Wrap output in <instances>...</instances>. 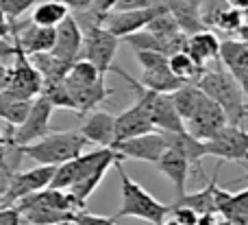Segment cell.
<instances>
[{"label":"cell","instance_id":"cell-7","mask_svg":"<svg viewBox=\"0 0 248 225\" xmlns=\"http://www.w3.org/2000/svg\"><path fill=\"white\" fill-rule=\"evenodd\" d=\"M85 39H83V51L81 57L96 66L103 74H107L113 68V59H116L118 46H120V37L107 29V26H92V29L83 31Z\"/></svg>","mask_w":248,"mask_h":225},{"label":"cell","instance_id":"cell-2","mask_svg":"<svg viewBox=\"0 0 248 225\" xmlns=\"http://www.w3.org/2000/svg\"><path fill=\"white\" fill-rule=\"evenodd\" d=\"M120 160L116 164L118 175H120V208L113 214L116 219H140V221L153 223V225H163V221L168 219V214L172 212V206L161 204L150 195L146 188H141V184H137L131 175L124 171Z\"/></svg>","mask_w":248,"mask_h":225},{"label":"cell","instance_id":"cell-10","mask_svg":"<svg viewBox=\"0 0 248 225\" xmlns=\"http://www.w3.org/2000/svg\"><path fill=\"white\" fill-rule=\"evenodd\" d=\"M4 90L13 92V94L22 96V99H35L44 92V77L37 68H35L31 55H26L24 48L20 46L16 61L11 64V79Z\"/></svg>","mask_w":248,"mask_h":225},{"label":"cell","instance_id":"cell-1","mask_svg":"<svg viewBox=\"0 0 248 225\" xmlns=\"http://www.w3.org/2000/svg\"><path fill=\"white\" fill-rule=\"evenodd\" d=\"M120 160H124V156L118 153L113 147H100V149H94V151H83L78 157L57 166L50 186L65 188V190H70L85 206L90 195L105 179L107 171L111 166H116Z\"/></svg>","mask_w":248,"mask_h":225},{"label":"cell","instance_id":"cell-21","mask_svg":"<svg viewBox=\"0 0 248 225\" xmlns=\"http://www.w3.org/2000/svg\"><path fill=\"white\" fill-rule=\"evenodd\" d=\"M220 46H222V42L218 39V35L209 29H202V31H198V33L189 35L185 51L201 66H207L209 61L220 59Z\"/></svg>","mask_w":248,"mask_h":225},{"label":"cell","instance_id":"cell-25","mask_svg":"<svg viewBox=\"0 0 248 225\" xmlns=\"http://www.w3.org/2000/svg\"><path fill=\"white\" fill-rule=\"evenodd\" d=\"M31 59H33L35 68L42 72L44 86H46V83L65 81V77H68L70 68L74 66V64H70V61L59 59L55 52H37V55H31Z\"/></svg>","mask_w":248,"mask_h":225},{"label":"cell","instance_id":"cell-19","mask_svg":"<svg viewBox=\"0 0 248 225\" xmlns=\"http://www.w3.org/2000/svg\"><path fill=\"white\" fill-rule=\"evenodd\" d=\"M163 136H166V140H168V147L181 151L189 160L192 169L196 171V173H202L201 160L207 157V142L205 140L192 136L187 129H183V131H163Z\"/></svg>","mask_w":248,"mask_h":225},{"label":"cell","instance_id":"cell-16","mask_svg":"<svg viewBox=\"0 0 248 225\" xmlns=\"http://www.w3.org/2000/svg\"><path fill=\"white\" fill-rule=\"evenodd\" d=\"M155 129L157 127H155L148 109L141 103H137V101L128 109H124L122 114L116 116V142L135 138V136H141V134H148V131H155Z\"/></svg>","mask_w":248,"mask_h":225},{"label":"cell","instance_id":"cell-36","mask_svg":"<svg viewBox=\"0 0 248 225\" xmlns=\"http://www.w3.org/2000/svg\"><path fill=\"white\" fill-rule=\"evenodd\" d=\"M74 225H118L116 217H98V214H90V212H78L74 219Z\"/></svg>","mask_w":248,"mask_h":225},{"label":"cell","instance_id":"cell-6","mask_svg":"<svg viewBox=\"0 0 248 225\" xmlns=\"http://www.w3.org/2000/svg\"><path fill=\"white\" fill-rule=\"evenodd\" d=\"M55 109L57 107L44 94L35 96L33 107H31L26 121L17 127H9L7 138L11 140L13 144H17V147H26V144H33V142H37V140H42L44 136L52 134L55 129L50 127V118H52Z\"/></svg>","mask_w":248,"mask_h":225},{"label":"cell","instance_id":"cell-9","mask_svg":"<svg viewBox=\"0 0 248 225\" xmlns=\"http://www.w3.org/2000/svg\"><path fill=\"white\" fill-rule=\"evenodd\" d=\"M207 142V156H214L222 162H246L248 164V131L240 125L229 122L218 136Z\"/></svg>","mask_w":248,"mask_h":225},{"label":"cell","instance_id":"cell-32","mask_svg":"<svg viewBox=\"0 0 248 225\" xmlns=\"http://www.w3.org/2000/svg\"><path fill=\"white\" fill-rule=\"evenodd\" d=\"M44 96L55 105L57 109H70V112H77V103H74L72 94H70L68 86L65 81H59V83H46L44 86Z\"/></svg>","mask_w":248,"mask_h":225},{"label":"cell","instance_id":"cell-15","mask_svg":"<svg viewBox=\"0 0 248 225\" xmlns=\"http://www.w3.org/2000/svg\"><path fill=\"white\" fill-rule=\"evenodd\" d=\"M83 39H85V33H83L81 24H78V20L70 13V16L57 26V42L50 52H55L59 59L74 64L77 59H81Z\"/></svg>","mask_w":248,"mask_h":225},{"label":"cell","instance_id":"cell-43","mask_svg":"<svg viewBox=\"0 0 248 225\" xmlns=\"http://www.w3.org/2000/svg\"><path fill=\"white\" fill-rule=\"evenodd\" d=\"M233 77L237 79V83H240V86H242V90H244V94L248 96V68L235 70V72H233Z\"/></svg>","mask_w":248,"mask_h":225},{"label":"cell","instance_id":"cell-20","mask_svg":"<svg viewBox=\"0 0 248 225\" xmlns=\"http://www.w3.org/2000/svg\"><path fill=\"white\" fill-rule=\"evenodd\" d=\"M141 83L150 90H157V92H176L181 86H185L183 79H179L170 68V57L166 61H159V64L150 66V68H144L141 72Z\"/></svg>","mask_w":248,"mask_h":225},{"label":"cell","instance_id":"cell-29","mask_svg":"<svg viewBox=\"0 0 248 225\" xmlns=\"http://www.w3.org/2000/svg\"><path fill=\"white\" fill-rule=\"evenodd\" d=\"M170 68L185 83H198V79L205 74V66H201L187 51H179L170 55Z\"/></svg>","mask_w":248,"mask_h":225},{"label":"cell","instance_id":"cell-47","mask_svg":"<svg viewBox=\"0 0 248 225\" xmlns=\"http://www.w3.org/2000/svg\"><path fill=\"white\" fill-rule=\"evenodd\" d=\"M185 2H189V4H194V7H205V2H207V0H185Z\"/></svg>","mask_w":248,"mask_h":225},{"label":"cell","instance_id":"cell-31","mask_svg":"<svg viewBox=\"0 0 248 225\" xmlns=\"http://www.w3.org/2000/svg\"><path fill=\"white\" fill-rule=\"evenodd\" d=\"M124 44H128L133 52L137 51H159V52H166L170 55V46H168L166 39H161L159 35H155L153 31L148 29H141V31H135V33L126 35L124 37Z\"/></svg>","mask_w":248,"mask_h":225},{"label":"cell","instance_id":"cell-17","mask_svg":"<svg viewBox=\"0 0 248 225\" xmlns=\"http://www.w3.org/2000/svg\"><path fill=\"white\" fill-rule=\"evenodd\" d=\"M81 134L98 147H113L116 144V116L111 112L94 109L85 118L81 127Z\"/></svg>","mask_w":248,"mask_h":225},{"label":"cell","instance_id":"cell-30","mask_svg":"<svg viewBox=\"0 0 248 225\" xmlns=\"http://www.w3.org/2000/svg\"><path fill=\"white\" fill-rule=\"evenodd\" d=\"M172 96H174V105H176V109H179L181 118L187 122L189 118H192V114L196 112V107L201 105L205 92H202V87L198 86V83H185V86H181L176 92H172Z\"/></svg>","mask_w":248,"mask_h":225},{"label":"cell","instance_id":"cell-12","mask_svg":"<svg viewBox=\"0 0 248 225\" xmlns=\"http://www.w3.org/2000/svg\"><path fill=\"white\" fill-rule=\"evenodd\" d=\"M118 153H122L124 160H140V162H148V164H157L159 157L166 153L168 149V140L163 136V131H148V134L135 136V138L120 140L113 144Z\"/></svg>","mask_w":248,"mask_h":225},{"label":"cell","instance_id":"cell-14","mask_svg":"<svg viewBox=\"0 0 248 225\" xmlns=\"http://www.w3.org/2000/svg\"><path fill=\"white\" fill-rule=\"evenodd\" d=\"M13 35L17 44L24 48L26 55H37V52H50L57 42V26H39L33 20L26 24H13Z\"/></svg>","mask_w":248,"mask_h":225},{"label":"cell","instance_id":"cell-40","mask_svg":"<svg viewBox=\"0 0 248 225\" xmlns=\"http://www.w3.org/2000/svg\"><path fill=\"white\" fill-rule=\"evenodd\" d=\"M116 4H118V0H94V2H92V9L103 13V16H107L109 11L116 9Z\"/></svg>","mask_w":248,"mask_h":225},{"label":"cell","instance_id":"cell-28","mask_svg":"<svg viewBox=\"0 0 248 225\" xmlns=\"http://www.w3.org/2000/svg\"><path fill=\"white\" fill-rule=\"evenodd\" d=\"M220 64L229 70V72H235V70L248 68V42L246 39H224L222 46H220Z\"/></svg>","mask_w":248,"mask_h":225},{"label":"cell","instance_id":"cell-4","mask_svg":"<svg viewBox=\"0 0 248 225\" xmlns=\"http://www.w3.org/2000/svg\"><path fill=\"white\" fill-rule=\"evenodd\" d=\"M198 86L227 112L229 122H233V125L244 122V118L248 116L246 94L237 83V79L233 77V72H229V70H205V74L198 79Z\"/></svg>","mask_w":248,"mask_h":225},{"label":"cell","instance_id":"cell-35","mask_svg":"<svg viewBox=\"0 0 248 225\" xmlns=\"http://www.w3.org/2000/svg\"><path fill=\"white\" fill-rule=\"evenodd\" d=\"M170 214L183 225H198V219H201V214H198L196 210L189 208V206H185V204H179V201L172 204V212Z\"/></svg>","mask_w":248,"mask_h":225},{"label":"cell","instance_id":"cell-27","mask_svg":"<svg viewBox=\"0 0 248 225\" xmlns=\"http://www.w3.org/2000/svg\"><path fill=\"white\" fill-rule=\"evenodd\" d=\"M70 16V7L61 0H39L33 7L31 20L39 26H59Z\"/></svg>","mask_w":248,"mask_h":225},{"label":"cell","instance_id":"cell-22","mask_svg":"<svg viewBox=\"0 0 248 225\" xmlns=\"http://www.w3.org/2000/svg\"><path fill=\"white\" fill-rule=\"evenodd\" d=\"M161 2L166 4L168 11L176 17L179 26L187 35H194V33H198V31L207 29L201 7H194V4L185 2V0H161Z\"/></svg>","mask_w":248,"mask_h":225},{"label":"cell","instance_id":"cell-34","mask_svg":"<svg viewBox=\"0 0 248 225\" xmlns=\"http://www.w3.org/2000/svg\"><path fill=\"white\" fill-rule=\"evenodd\" d=\"M39 0H0V9L7 13L11 20H20L29 9H33Z\"/></svg>","mask_w":248,"mask_h":225},{"label":"cell","instance_id":"cell-18","mask_svg":"<svg viewBox=\"0 0 248 225\" xmlns=\"http://www.w3.org/2000/svg\"><path fill=\"white\" fill-rule=\"evenodd\" d=\"M157 169H159V173H163L168 179H170V184L174 186L176 195L183 197L185 195V186H187L189 171H192V164H189L187 157H185L181 151H176V149L168 147L166 153L159 157Z\"/></svg>","mask_w":248,"mask_h":225},{"label":"cell","instance_id":"cell-5","mask_svg":"<svg viewBox=\"0 0 248 225\" xmlns=\"http://www.w3.org/2000/svg\"><path fill=\"white\" fill-rule=\"evenodd\" d=\"M87 144H90V140L81 134V129L78 131H52V134L44 136L37 142L22 147V151H24V157H31L37 164L61 166L65 162L81 156Z\"/></svg>","mask_w":248,"mask_h":225},{"label":"cell","instance_id":"cell-49","mask_svg":"<svg viewBox=\"0 0 248 225\" xmlns=\"http://www.w3.org/2000/svg\"><path fill=\"white\" fill-rule=\"evenodd\" d=\"M244 24L248 26V9H244Z\"/></svg>","mask_w":248,"mask_h":225},{"label":"cell","instance_id":"cell-13","mask_svg":"<svg viewBox=\"0 0 248 225\" xmlns=\"http://www.w3.org/2000/svg\"><path fill=\"white\" fill-rule=\"evenodd\" d=\"M166 9V4L159 2L155 7H148V9H128V11H109L105 16V22L103 26H107L111 33H116L120 39H124L126 35L135 33V31H141L150 24L153 17H157L159 13Z\"/></svg>","mask_w":248,"mask_h":225},{"label":"cell","instance_id":"cell-48","mask_svg":"<svg viewBox=\"0 0 248 225\" xmlns=\"http://www.w3.org/2000/svg\"><path fill=\"white\" fill-rule=\"evenodd\" d=\"M163 225H183V223H179L174 217H170V219H166V221H163Z\"/></svg>","mask_w":248,"mask_h":225},{"label":"cell","instance_id":"cell-46","mask_svg":"<svg viewBox=\"0 0 248 225\" xmlns=\"http://www.w3.org/2000/svg\"><path fill=\"white\" fill-rule=\"evenodd\" d=\"M237 35H240V37L242 39H246V42H248V26L244 24V26H242V29L240 31H237Z\"/></svg>","mask_w":248,"mask_h":225},{"label":"cell","instance_id":"cell-8","mask_svg":"<svg viewBox=\"0 0 248 225\" xmlns=\"http://www.w3.org/2000/svg\"><path fill=\"white\" fill-rule=\"evenodd\" d=\"M55 171L57 166H50V164H39L37 169H31V171H17L13 175L11 184H9L7 192L0 197V206H16L24 197L50 186L52 177H55Z\"/></svg>","mask_w":248,"mask_h":225},{"label":"cell","instance_id":"cell-11","mask_svg":"<svg viewBox=\"0 0 248 225\" xmlns=\"http://www.w3.org/2000/svg\"><path fill=\"white\" fill-rule=\"evenodd\" d=\"M227 125H229L227 112H224V109L220 107L209 94L202 96V101L196 107V112H194L192 118L185 122V127H187L189 134L196 136V138H201V140H211L214 136H218Z\"/></svg>","mask_w":248,"mask_h":225},{"label":"cell","instance_id":"cell-45","mask_svg":"<svg viewBox=\"0 0 248 225\" xmlns=\"http://www.w3.org/2000/svg\"><path fill=\"white\" fill-rule=\"evenodd\" d=\"M224 2H227L229 7L240 9V11H244V9H248V0H224Z\"/></svg>","mask_w":248,"mask_h":225},{"label":"cell","instance_id":"cell-24","mask_svg":"<svg viewBox=\"0 0 248 225\" xmlns=\"http://www.w3.org/2000/svg\"><path fill=\"white\" fill-rule=\"evenodd\" d=\"M35 99H22V96L13 94L9 90L0 92V118L7 122L9 127H17L26 121L31 107H33Z\"/></svg>","mask_w":248,"mask_h":225},{"label":"cell","instance_id":"cell-38","mask_svg":"<svg viewBox=\"0 0 248 225\" xmlns=\"http://www.w3.org/2000/svg\"><path fill=\"white\" fill-rule=\"evenodd\" d=\"M161 0H118L116 9L118 11H128V9H148V7H155L159 4ZM113 9V11H116Z\"/></svg>","mask_w":248,"mask_h":225},{"label":"cell","instance_id":"cell-51","mask_svg":"<svg viewBox=\"0 0 248 225\" xmlns=\"http://www.w3.org/2000/svg\"><path fill=\"white\" fill-rule=\"evenodd\" d=\"M0 140H2V131H0Z\"/></svg>","mask_w":248,"mask_h":225},{"label":"cell","instance_id":"cell-3","mask_svg":"<svg viewBox=\"0 0 248 225\" xmlns=\"http://www.w3.org/2000/svg\"><path fill=\"white\" fill-rule=\"evenodd\" d=\"M111 72H116L118 77H122L124 81H126V86L135 92V96H137L135 101L148 109L150 118H153L155 127H157L159 131H183V129H187V127H185V121L181 118L179 109H176V105H174V96H172L170 92L150 90V87H146L141 81H135L126 70L120 68V66H113Z\"/></svg>","mask_w":248,"mask_h":225},{"label":"cell","instance_id":"cell-23","mask_svg":"<svg viewBox=\"0 0 248 225\" xmlns=\"http://www.w3.org/2000/svg\"><path fill=\"white\" fill-rule=\"evenodd\" d=\"M202 17H205L207 26H214V29L224 31V33H237L244 26V11L229 7L227 2L202 11Z\"/></svg>","mask_w":248,"mask_h":225},{"label":"cell","instance_id":"cell-44","mask_svg":"<svg viewBox=\"0 0 248 225\" xmlns=\"http://www.w3.org/2000/svg\"><path fill=\"white\" fill-rule=\"evenodd\" d=\"M198 225H218V221H216L214 212H209V214H201V219H198Z\"/></svg>","mask_w":248,"mask_h":225},{"label":"cell","instance_id":"cell-50","mask_svg":"<svg viewBox=\"0 0 248 225\" xmlns=\"http://www.w3.org/2000/svg\"><path fill=\"white\" fill-rule=\"evenodd\" d=\"M57 225H74V221H65V223H57Z\"/></svg>","mask_w":248,"mask_h":225},{"label":"cell","instance_id":"cell-33","mask_svg":"<svg viewBox=\"0 0 248 225\" xmlns=\"http://www.w3.org/2000/svg\"><path fill=\"white\" fill-rule=\"evenodd\" d=\"M22 157H24V151H22V147L13 144L9 138L0 140V166H9V169L17 171Z\"/></svg>","mask_w":248,"mask_h":225},{"label":"cell","instance_id":"cell-37","mask_svg":"<svg viewBox=\"0 0 248 225\" xmlns=\"http://www.w3.org/2000/svg\"><path fill=\"white\" fill-rule=\"evenodd\" d=\"M22 217L17 206H0V225H22Z\"/></svg>","mask_w":248,"mask_h":225},{"label":"cell","instance_id":"cell-42","mask_svg":"<svg viewBox=\"0 0 248 225\" xmlns=\"http://www.w3.org/2000/svg\"><path fill=\"white\" fill-rule=\"evenodd\" d=\"M9 79H11V66H7V64L0 61V92L9 86Z\"/></svg>","mask_w":248,"mask_h":225},{"label":"cell","instance_id":"cell-39","mask_svg":"<svg viewBox=\"0 0 248 225\" xmlns=\"http://www.w3.org/2000/svg\"><path fill=\"white\" fill-rule=\"evenodd\" d=\"M16 173H17V171L9 169V166H0V197L7 192L9 184H11V179H13V175H16Z\"/></svg>","mask_w":248,"mask_h":225},{"label":"cell","instance_id":"cell-41","mask_svg":"<svg viewBox=\"0 0 248 225\" xmlns=\"http://www.w3.org/2000/svg\"><path fill=\"white\" fill-rule=\"evenodd\" d=\"M70 7V11H83V9H90L94 0H61Z\"/></svg>","mask_w":248,"mask_h":225},{"label":"cell","instance_id":"cell-26","mask_svg":"<svg viewBox=\"0 0 248 225\" xmlns=\"http://www.w3.org/2000/svg\"><path fill=\"white\" fill-rule=\"evenodd\" d=\"M218 173L220 169L214 173V179L207 184V188L198 192H192V195H183L179 197V204H185L189 208H194L198 214H209V212H216L218 210Z\"/></svg>","mask_w":248,"mask_h":225}]
</instances>
